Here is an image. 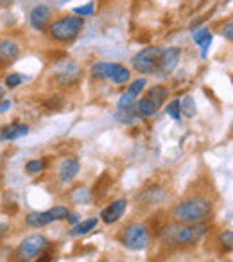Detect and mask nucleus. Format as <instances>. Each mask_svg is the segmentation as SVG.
<instances>
[{
    "mask_svg": "<svg viewBox=\"0 0 233 262\" xmlns=\"http://www.w3.org/2000/svg\"><path fill=\"white\" fill-rule=\"evenodd\" d=\"M72 13L74 15H77V16H94V13H95V2H88V4H84V6H79V8H74L72 9Z\"/></svg>",
    "mask_w": 233,
    "mask_h": 262,
    "instance_id": "cd10ccee",
    "label": "nucleus"
},
{
    "mask_svg": "<svg viewBox=\"0 0 233 262\" xmlns=\"http://www.w3.org/2000/svg\"><path fill=\"white\" fill-rule=\"evenodd\" d=\"M222 36L226 38V41H228V43H231V41H233V22H231V20H228V22H226V26L222 27Z\"/></svg>",
    "mask_w": 233,
    "mask_h": 262,
    "instance_id": "7c9ffc66",
    "label": "nucleus"
},
{
    "mask_svg": "<svg viewBox=\"0 0 233 262\" xmlns=\"http://www.w3.org/2000/svg\"><path fill=\"white\" fill-rule=\"evenodd\" d=\"M99 225V217H88V219H83V221H79L76 226H72V230H70V237H83L86 235V233L94 232L95 228H97Z\"/></svg>",
    "mask_w": 233,
    "mask_h": 262,
    "instance_id": "a211bd4d",
    "label": "nucleus"
},
{
    "mask_svg": "<svg viewBox=\"0 0 233 262\" xmlns=\"http://www.w3.org/2000/svg\"><path fill=\"white\" fill-rule=\"evenodd\" d=\"M22 49L18 41L15 40H0V67H9L15 61H18Z\"/></svg>",
    "mask_w": 233,
    "mask_h": 262,
    "instance_id": "ddd939ff",
    "label": "nucleus"
},
{
    "mask_svg": "<svg viewBox=\"0 0 233 262\" xmlns=\"http://www.w3.org/2000/svg\"><path fill=\"white\" fill-rule=\"evenodd\" d=\"M6 95V86H0V99L4 97Z\"/></svg>",
    "mask_w": 233,
    "mask_h": 262,
    "instance_id": "c9c22d12",
    "label": "nucleus"
},
{
    "mask_svg": "<svg viewBox=\"0 0 233 262\" xmlns=\"http://www.w3.org/2000/svg\"><path fill=\"white\" fill-rule=\"evenodd\" d=\"M165 113L171 117L172 120H181V113H179V99H174L167 104L165 108Z\"/></svg>",
    "mask_w": 233,
    "mask_h": 262,
    "instance_id": "c85d7f7f",
    "label": "nucleus"
},
{
    "mask_svg": "<svg viewBox=\"0 0 233 262\" xmlns=\"http://www.w3.org/2000/svg\"><path fill=\"white\" fill-rule=\"evenodd\" d=\"M66 221H68L72 226H76L77 223L81 221V217H79V214H72V212H70V214H68V217H66Z\"/></svg>",
    "mask_w": 233,
    "mask_h": 262,
    "instance_id": "473e14b6",
    "label": "nucleus"
},
{
    "mask_svg": "<svg viewBox=\"0 0 233 262\" xmlns=\"http://www.w3.org/2000/svg\"><path fill=\"white\" fill-rule=\"evenodd\" d=\"M84 29V18L77 15H66L51 22L47 34L58 43H74Z\"/></svg>",
    "mask_w": 233,
    "mask_h": 262,
    "instance_id": "7ed1b4c3",
    "label": "nucleus"
},
{
    "mask_svg": "<svg viewBox=\"0 0 233 262\" xmlns=\"http://www.w3.org/2000/svg\"><path fill=\"white\" fill-rule=\"evenodd\" d=\"M47 248H51L49 239L43 233H33V235L26 237L22 243L16 246L15 258L18 262H33L34 258H38L43 253Z\"/></svg>",
    "mask_w": 233,
    "mask_h": 262,
    "instance_id": "0eeeda50",
    "label": "nucleus"
},
{
    "mask_svg": "<svg viewBox=\"0 0 233 262\" xmlns=\"http://www.w3.org/2000/svg\"><path fill=\"white\" fill-rule=\"evenodd\" d=\"M29 26L38 33H47L49 26L52 22V8L47 4H38L29 11Z\"/></svg>",
    "mask_w": 233,
    "mask_h": 262,
    "instance_id": "1a4fd4ad",
    "label": "nucleus"
},
{
    "mask_svg": "<svg viewBox=\"0 0 233 262\" xmlns=\"http://www.w3.org/2000/svg\"><path fill=\"white\" fill-rule=\"evenodd\" d=\"M29 77L22 76L20 72H13L9 74L8 77H6V88H9V90H13V88H18L20 84L24 83V81H27Z\"/></svg>",
    "mask_w": 233,
    "mask_h": 262,
    "instance_id": "a878e982",
    "label": "nucleus"
},
{
    "mask_svg": "<svg viewBox=\"0 0 233 262\" xmlns=\"http://www.w3.org/2000/svg\"><path fill=\"white\" fill-rule=\"evenodd\" d=\"M219 244H221L224 250H231V246H233V232L231 230H224V232L219 235Z\"/></svg>",
    "mask_w": 233,
    "mask_h": 262,
    "instance_id": "c756f323",
    "label": "nucleus"
},
{
    "mask_svg": "<svg viewBox=\"0 0 233 262\" xmlns=\"http://www.w3.org/2000/svg\"><path fill=\"white\" fill-rule=\"evenodd\" d=\"M27 226L31 228H43V226H49L54 223V217H52L51 210H45V212H31L29 215L26 217Z\"/></svg>",
    "mask_w": 233,
    "mask_h": 262,
    "instance_id": "f3484780",
    "label": "nucleus"
},
{
    "mask_svg": "<svg viewBox=\"0 0 233 262\" xmlns=\"http://www.w3.org/2000/svg\"><path fill=\"white\" fill-rule=\"evenodd\" d=\"M79 171H81V164H79V160H77V158H74V157L65 158V160L61 162V165H59V169H58L59 182H61V183H70L77 174H79Z\"/></svg>",
    "mask_w": 233,
    "mask_h": 262,
    "instance_id": "4468645a",
    "label": "nucleus"
},
{
    "mask_svg": "<svg viewBox=\"0 0 233 262\" xmlns=\"http://www.w3.org/2000/svg\"><path fill=\"white\" fill-rule=\"evenodd\" d=\"M161 54H164V47H160V45H151V47L142 49V51L133 56L131 65L136 72L147 74V76H156Z\"/></svg>",
    "mask_w": 233,
    "mask_h": 262,
    "instance_id": "423d86ee",
    "label": "nucleus"
},
{
    "mask_svg": "<svg viewBox=\"0 0 233 262\" xmlns=\"http://www.w3.org/2000/svg\"><path fill=\"white\" fill-rule=\"evenodd\" d=\"M167 95H169V90L164 86V84H154V86L151 88L149 92H147L146 97L149 99V101L153 102V104L156 106L158 110H160L161 104L165 102V99H167Z\"/></svg>",
    "mask_w": 233,
    "mask_h": 262,
    "instance_id": "aec40b11",
    "label": "nucleus"
},
{
    "mask_svg": "<svg viewBox=\"0 0 233 262\" xmlns=\"http://www.w3.org/2000/svg\"><path fill=\"white\" fill-rule=\"evenodd\" d=\"M91 198H94L91 190L88 189V187H84V185L76 187V189H72V192H70V200H72L74 203H77V205H86V203H90Z\"/></svg>",
    "mask_w": 233,
    "mask_h": 262,
    "instance_id": "412c9836",
    "label": "nucleus"
},
{
    "mask_svg": "<svg viewBox=\"0 0 233 262\" xmlns=\"http://www.w3.org/2000/svg\"><path fill=\"white\" fill-rule=\"evenodd\" d=\"M179 59H181V49L179 47H167L164 49V54L160 59V67H158L156 77H169L174 69L179 65Z\"/></svg>",
    "mask_w": 233,
    "mask_h": 262,
    "instance_id": "9d476101",
    "label": "nucleus"
},
{
    "mask_svg": "<svg viewBox=\"0 0 233 262\" xmlns=\"http://www.w3.org/2000/svg\"><path fill=\"white\" fill-rule=\"evenodd\" d=\"M208 225L197 223V225H185V223H172L165 225L158 232V239L165 246H196L204 235H206Z\"/></svg>",
    "mask_w": 233,
    "mask_h": 262,
    "instance_id": "f257e3e1",
    "label": "nucleus"
},
{
    "mask_svg": "<svg viewBox=\"0 0 233 262\" xmlns=\"http://www.w3.org/2000/svg\"><path fill=\"white\" fill-rule=\"evenodd\" d=\"M11 110V101H0V113H6Z\"/></svg>",
    "mask_w": 233,
    "mask_h": 262,
    "instance_id": "72a5a7b5",
    "label": "nucleus"
},
{
    "mask_svg": "<svg viewBox=\"0 0 233 262\" xmlns=\"http://www.w3.org/2000/svg\"><path fill=\"white\" fill-rule=\"evenodd\" d=\"M45 160H41V158H34V160H29L26 164V172L27 174H31V176H34V174H40V172H43V169H45Z\"/></svg>",
    "mask_w": 233,
    "mask_h": 262,
    "instance_id": "393cba45",
    "label": "nucleus"
},
{
    "mask_svg": "<svg viewBox=\"0 0 233 262\" xmlns=\"http://www.w3.org/2000/svg\"><path fill=\"white\" fill-rule=\"evenodd\" d=\"M214 212V203L208 198L203 196H192L189 200L179 201L172 210V217L178 223H185V225H197V223H204Z\"/></svg>",
    "mask_w": 233,
    "mask_h": 262,
    "instance_id": "f03ea898",
    "label": "nucleus"
},
{
    "mask_svg": "<svg viewBox=\"0 0 233 262\" xmlns=\"http://www.w3.org/2000/svg\"><path fill=\"white\" fill-rule=\"evenodd\" d=\"M52 260H54V255H52V253H51V250L47 248V250H45L43 253H41L40 257H38V260H36V262H52Z\"/></svg>",
    "mask_w": 233,
    "mask_h": 262,
    "instance_id": "2f4dec72",
    "label": "nucleus"
},
{
    "mask_svg": "<svg viewBox=\"0 0 233 262\" xmlns=\"http://www.w3.org/2000/svg\"><path fill=\"white\" fill-rule=\"evenodd\" d=\"M138 112H136L135 106H128V108H119L115 113V120L116 122L124 124V126H131L138 120Z\"/></svg>",
    "mask_w": 233,
    "mask_h": 262,
    "instance_id": "6ab92c4d",
    "label": "nucleus"
},
{
    "mask_svg": "<svg viewBox=\"0 0 233 262\" xmlns=\"http://www.w3.org/2000/svg\"><path fill=\"white\" fill-rule=\"evenodd\" d=\"M51 214H52V217H54V223H59V221H66L70 210L66 207H63V205H58V207L51 208Z\"/></svg>",
    "mask_w": 233,
    "mask_h": 262,
    "instance_id": "bb28decb",
    "label": "nucleus"
},
{
    "mask_svg": "<svg viewBox=\"0 0 233 262\" xmlns=\"http://www.w3.org/2000/svg\"><path fill=\"white\" fill-rule=\"evenodd\" d=\"M165 198L164 190L160 187H154V189H147L146 192L142 194V200H147V203H154L156 205L158 201H161Z\"/></svg>",
    "mask_w": 233,
    "mask_h": 262,
    "instance_id": "b1692460",
    "label": "nucleus"
},
{
    "mask_svg": "<svg viewBox=\"0 0 233 262\" xmlns=\"http://www.w3.org/2000/svg\"><path fill=\"white\" fill-rule=\"evenodd\" d=\"M90 76L94 79L111 81L113 84H126L129 81V77H131V72L124 65H121V63L99 61L91 65Z\"/></svg>",
    "mask_w": 233,
    "mask_h": 262,
    "instance_id": "39448f33",
    "label": "nucleus"
},
{
    "mask_svg": "<svg viewBox=\"0 0 233 262\" xmlns=\"http://www.w3.org/2000/svg\"><path fill=\"white\" fill-rule=\"evenodd\" d=\"M192 40L196 41V45L201 49V58L206 59L208 51H210L212 43H214V34L210 33V29H206V27H197V29H194Z\"/></svg>",
    "mask_w": 233,
    "mask_h": 262,
    "instance_id": "dca6fc26",
    "label": "nucleus"
},
{
    "mask_svg": "<svg viewBox=\"0 0 233 262\" xmlns=\"http://www.w3.org/2000/svg\"><path fill=\"white\" fill-rule=\"evenodd\" d=\"M27 135H29V126L22 122H13L0 127V140L2 142H13V140H18Z\"/></svg>",
    "mask_w": 233,
    "mask_h": 262,
    "instance_id": "2eb2a0df",
    "label": "nucleus"
},
{
    "mask_svg": "<svg viewBox=\"0 0 233 262\" xmlns=\"http://www.w3.org/2000/svg\"><path fill=\"white\" fill-rule=\"evenodd\" d=\"M135 108H136V112H138V115H142V117H153V115H156V112H158V108L147 97L138 99V101L135 102Z\"/></svg>",
    "mask_w": 233,
    "mask_h": 262,
    "instance_id": "5701e85b",
    "label": "nucleus"
},
{
    "mask_svg": "<svg viewBox=\"0 0 233 262\" xmlns=\"http://www.w3.org/2000/svg\"><path fill=\"white\" fill-rule=\"evenodd\" d=\"M81 69L72 61V59H65L63 63L58 65V70L54 74V81L59 86H72L79 81Z\"/></svg>",
    "mask_w": 233,
    "mask_h": 262,
    "instance_id": "6e6552de",
    "label": "nucleus"
},
{
    "mask_svg": "<svg viewBox=\"0 0 233 262\" xmlns=\"http://www.w3.org/2000/svg\"><path fill=\"white\" fill-rule=\"evenodd\" d=\"M11 6H13V0H0V9L11 8Z\"/></svg>",
    "mask_w": 233,
    "mask_h": 262,
    "instance_id": "f704fd0d",
    "label": "nucleus"
},
{
    "mask_svg": "<svg viewBox=\"0 0 233 262\" xmlns=\"http://www.w3.org/2000/svg\"><path fill=\"white\" fill-rule=\"evenodd\" d=\"M121 244L131 251L147 250L151 244V230L144 223H129L121 230Z\"/></svg>",
    "mask_w": 233,
    "mask_h": 262,
    "instance_id": "20e7f679",
    "label": "nucleus"
},
{
    "mask_svg": "<svg viewBox=\"0 0 233 262\" xmlns=\"http://www.w3.org/2000/svg\"><path fill=\"white\" fill-rule=\"evenodd\" d=\"M147 81L146 77H138V79H135L131 84H129L128 88H126L124 94L119 97V102H116V106L119 108H128V106H135V102L138 101L140 94L144 92V88H146Z\"/></svg>",
    "mask_w": 233,
    "mask_h": 262,
    "instance_id": "f8f14e48",
    "label": "nucleus"
},
{
    "mask_svg": "<svg viewBox=\"0 0 233 262\" xmlns=\"http://www.w3.org/2000/svg\"><path fill=\"white\" fill-rule=\"evenodd\" d=\"M179 113H181V117H185V119H194V117H196L197 108H196V102H194L192 95H185L183 99H179Z\"/></svg>",
    "mask_w": 233,
    "mask_h": 262,
    "instance_id": "4be33fe9",
    "label": "nucleus"
},
{
    "mask_svg": "<svg viewBox=\"0 0 233 262\" xmlns=\"http://www.w3.org/2000/svg\"><path fill=\"white\" fill-rule=\"evenodd\" d=\"M128 200H124V198H119V200L111 201V203L108 205L106 208H102L101 212V221L106 223V225H115L116 221H121V217L126 214V210H128Z\"/></svg>",
    "mask_w": 233,
    "mask_h": 262,
    "instance_id": "9b49d317",
    "label": "nucleus"
}]
</instances>
